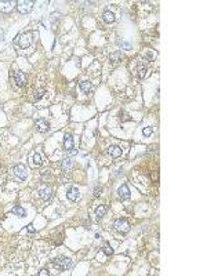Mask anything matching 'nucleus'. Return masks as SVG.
Returning a JSON list of instances; mask_svg holds the SVG:
<instances>
[{"mask_svg":"<svg viewBox=\"0 0 207 276\" xmlns=\"http://www.w3.org/2000/svg\"><path fill=\"white\" fill-rule=\"evenodd\" d=\"M14 7H17V2H14V0H0V11L2 13H11Z\"/></svg>","mask_w":207,"mask_h":276,"instance_id":"nucleus-5","label":"nucleus"},{"mask_svg":"<svg viewBox=\"0 0 207 276\" xmlns=\"http://www.w3.org/2000/svg\"><path fill=\"white\" fill-rule=\"evenodd\" d=\"M102 251L106 254V256H110V254L113 253V250L110 249V247H108V246H105V247H102Z\"/></svg>","mask_w":207,"mask_h":276,"instance_id":"nucleus-27","label":"nucleus"},{"mask_svg":"<svg viewBox=\"0 0 207 276\" xmlns=\"http://www.w3.org/2000/svg\"><path fill=\"white\" fill-rule=\"evenodd\" d=\"M64 148L66 151H72L73 149V138H72L71 134H65L64 137Z\"/></svg>","mask_w":207,"mask_h":276,"instance_id":"nucleus-14","label":"nucleus"},{"mask_svg":"<svg viewBox=\"0 0 207 276\" xmlns=\"http://www.w3.org/2000/svg\"><path fill=\"white\" fill-rule=\"evenodd\" d=\"M66 196L71 202H77L79 199H80V192H79V189L76 187H72V188H69Z\"/></svg>","mask_w":207,"mask_h":276,"instance_id":"nucleus-9","label":"nucleus"},{"mask_svg":"<svg viewBox=\"0 0 207 276\" xmlns=\"http://www.w3.org/2000/svg\"><path fill=\"white\" fill-rule=\"evenodd\" d=\"M101 193H102V188H101V187H95V188H94V196L98 198Z\"/></svg>","mask_w":207,"mask_h":276,"instance_id":"nucleus-26","label":"nucleus"},{"mask_svg":"<svg viewBox=\"0 0 207 276\" xmlns=\"http://www.w3.org/2000/svg\"><path fill=\"white\" fill-rule=\"evenodd\" d=\"M34 3L30 2V0H22V2H17V10L21 14H28L33 10Z\"/></svg>","mask_w":207,"mask_h":276,"instance_id":"nucleus-4","label":"nucleus"},{"mask_svg":"<svg viewBox=\"0 0 207 276\" xmlns=\"http://www.w3.org/2000/svg\"><path fill=\"white\" fill-rule=\"evenodd\" d=\"M39 196L41 199H44V200H48V199L53 196V188L46 187V188H43V189H40L39 191Z\"/></svg>","mask_w":207,"mask_h":276,"instance_id":"nucleus-13","label":"nucleus"},{"mask_svg":"<svg viewBox=\"0 0 207 276\" xmlns=\"http://www.w3.org/2000/svg\"><path fill=\"white\" fill-rule=\"evenodd\" d=\"M108 153H109L110 156H113V158H119V156H122L123 151H122V148H120V146H117V145H110L109 148H108Z\"/></svg>","mask_w":207,"mask_h":276,"instance_id":"nucleus-12","label":"nucleus"},{"mask_svg":"<svg viewBox=\"0 0 207 276\" xmlns=\"http://www.w3.org/2000/svg\"><path fill=\"white\" fill-rule=\"evenodd\" d=\"M32 39H33V33L32 32H26V33H22L17 37V43L19 44L22 48H28L32 44Z\"/></svg>","mask_w":207,"mask_h":276,"instance_id":"nucleus-2","label":"nucleus"},{"mask_svg":"<svg viewBox=\"0 0 207 276\" xmlns=\"http://www.w3.org/2000/svg\"><path fill=\"white\" fill-rule=\"evenodd\" d=\"M105 257H106V254H105V253H104V251H102V250H101V251H99V253H98V254H97V260H98V261H99V262H104V261H105Z\"/></svg>","mask_w":207,"mask_h":276,"instance_id":"nucleus-24","label":"nucleus"},{"mask_svg":"<svg viewBox=\"0 0 207 276\" xmlns=\"http://www.w3.org/2000/svg\"><path fill=\"white\" fill-rule=\"evenodd\" d=\"M152 133H153V127H146V128H144L142 134H144V137H149V135H152Z\"/></svg>","mask_w":207,"mask_h":276,"instance_id":"nucleus-23","label":"nucleus"},{"mask_svg":"<svg viewBox=\"0 0 207 276\" xmlns=\"http://www.w3.org/2000/svg\"><path fill=\"white\" fill-rule=\"evenodd\" d=\"M11 213H13V214H15V215H18V217H25V214H26V211L24 210L21 206H15V207H13Z\"/></svg>","mask_w":207,"mask_h":276,"instance_id":"nucleus-20","label":"nucleus"},{"mask_svg":"<svg viewBox=\"0 0 207 276\" xmlns=\"http://www.w3.org/2000/svg\"><path fill=\"white\" fill-rule=\"evenodd\" d=\"M102 17H104V21H105L106 24H112V22H115V14H113L112 11H105Z\"/></svg>","mask_w":207,"mask_h":276,"instance_id":"nucleus-17","label":"nucleus"},{"mask_svg":"<svg viewBox=\"0 0 207 276\" xmlns=\"http://www.w3.org/2000/svg\"><path fill=\"white\" fill-rule=\"evenodd\" d=\"M41 163H43V158H41L39 153H32L29 156V165L32 169H36V167L41 166Z\"/></svg>","mask_w":207,"mask_h":276,"instance_id":"nucleus-6","label":"nucleus"},{"mask_svg":"<svg viewBox=\"0 0 207 276\" xmlns=\"http://www.w3.org/2000/svg\"><path fill=\"white\" fill-rule=\"evenodd\" d=\"M144 57H146L148 61H155V58H156V54L152 53V51H146V53L144 54Z\"/></svg>","mask_w":207,"mask_h":276,"instance_id":"nucleus-22","label":"nucleus"},{"mask_svg":"<svg viewBox=\"0 0 207 276\" xmlns=\"http://www.w3.org/2000/svg\"><path fill=\"white\" fill-rule=\"evenodd\" d=\"M37 275H39V276H48V275H50V272H48L47 269H41Z\"/></svg>","mask_w":207,"mask_h":276,"instance_id":"nucleus-29","label":"nucleus"},{"mask_svg":"<svg viewBox=\"0 0 207 276\" xmlns=\"http://www.w3.org/2000/svg\"><path fill=\"white\" fill-rule=\"evenodd\" d=\"M120 119H122V122H127V120H130L129 115L124 113V112H120Z\"/></svg>","mask_w":207,"mask_h":276,"instance_id":"nucleus-28","label":"nucleus"},{"mask_svg":"<svg viewBox=\"0 0 207 276\" xmlns=\"http://www.w3.org/2000/svg\"><path fill=\"white\" fill-rule=\"evenodd\" d=\"M120 59H122V53H120V51H115V53H112L110 54V57H109V61L112 62L113 65L117 64Z\"/></svg>","mask_w":207,"mask_h":276,"instance_id":"nucleus-18","label":"nucleus"},{"mask_svg":"<svg viewBox=\"0 0 207 276\" xmlns=\"http://www.w3.org/2000/svg\"><path fill=\"white\" fill-rule=\"evenodd\" d=\"M61 167H62V171H64V173H71L72 169H73V160H72L71 158L64 159L62 160Z\"/></svg>","mask_w":207,"mask_h":276,"instance_id":"nucleus-11","label":"nucleus"},{"mask_svg":"<svg viewBox=\"0 0 207 276\" xmlns=\"http://www.w3.org/2000/svg\"><path fill=\"white\" fill-rule=\"evenodd\" d=\"M43 95H44V90H39V91L36 93V95L33 97V101H39V100H40Z\"/></svg>","mask_w":207,"mask_h":276,"instance_id":"nucleus-25","label":"nucleus"},{"mask_svg":"<svg viewBox=\"0 0 207 276\" xmlns=\"http://www.w3.org/2000/svg\"><path fill=\"white\" fill-rule=\"evenodd\" d=\"M105 213H106V207H105V206H99V207H97V210H95L97 219H101L104 215H105Z\"/></svg>","mask_w":207,"mask_h":276,"instance_id":"nucleus-21","label":"nucleus"},{"mask_svg":"<svg viewBox=\"0 0 207 276\" xmlns=\"http://www.w3.org/2000/svg\"><path fill=\"white\" fill-rule=\"evenodd\" d=\"M117 193L122 199H130V189L127 185H122V187L117 189Z\"/></svg>","mask_w":207,"mask_h":276,"instance_id":"nucleus-15","label":"nucleus"},{"mask_svg":"<svg viewBox=\"0 0 207 276\" xmlns=\"http://www.w3.org/2000/svg\"><path fill=\"white\" fill-rule=\"evenodd\" d=\"M113 228L120 233H127V232H130V224L124 218H117L116 221L113 222Z\"/></svg>","mask_w":207,"mask_h":276,"instance_id":"nucleus-3","label":"nucleus"},{"mask_svg":"<svg viewBox=\"0 0 207 276\" xmlns=\"http://www.w3.org/2000/svg\"><path fill=\"white\" fill-rule=\"evenodd\" d=\"M80 90H82V91L84 93V94H88V93L93 90V84H91L90 82H82V83H80Z\"/></svg>","mask_w":207,"mask_h":276,"instance_id":"nucleus-19","label":"nucleus"},{"mask_svg":"<svg viewBox=\"0 0 207 276\" xmlns=\"http://www.w3.org/2000/svg\"><path fill=\"white\" fill-rule=\"evenodd\" d=\"M28 230H29V232H30V233H32V232L34 233V228H33V226H32V225H29V226H28Z\"/></svg>","mask_w":207,"mask_h":276,"instance_id":"nucleus-30","label":"nucleus"},{"mask_svg":"<svg viewBox=\"0 0 207 276\" xmlns=\"http://www.w3.org/2000/svg\"><path fill=\"white\" fill-rule=\"evenodd\" d=\"M14 174H15L18 178H21V180H25V178L28 177V170L24 165H17L15 167H14Z\"/></svg>","mask_w":207,"mask_h":276,"instance_id":"nucleus-7","label":"nucleus"},{"mask_svg":"<svg viewBox=\"0 0 207 276\" xmlns=\"http://www.w3.org/2000/svg\"><path fill=\"white\" fill-rule=\"evenodd\" d=\"M34 126H36V130L39 133H47L48 128H50V126H48V123L44 119H37V120L34 122Z\"/></svg>","mask_w":207,"mask_h":276,"instance_id":"nucleus-8","label":"nucleus"},{"mask_svg":"<svg viewBox=\"0 0 207 276\" xmlns=\"http://www.w3.org/2000/svg\"><path fill=\"white\" fill-rule=\"evenodd\" d=\"M72 265H73L72 264V260H69L66 257H58L53 261V267L60 272H64L69 269V268H72Z\"/></svg>","mask_w":207,"mask_h":276,"instance_id":"nucleus-1","label":"nucleus"},{"mask_svg":"<svg viewBox=\"0 0 207 276\" xmlns=\"http://www.w3.org/2000/svg\"><path fill=\"white\" fill-rule=\"evenodd\" d=\"M137 75L140 79L145 78V75H146V66H145L142 62H138V68H137Z\"/></svg>","mask_w":207,"mask_h":276,"instance_id":"nucleus-16","label":"nucleus"},{"mask_svg":"<svg viewBox=\"0 0 207 276\" xmlns=\"http://www.w3.org/2000/svg\"><path fill=\"white\" fill-rule=\"evenodd\" d=\"M14 80H15L17 86L24 87V86L26 84V75H25L24 72L18 71V72H15V75H14Z\"/></svg>","mask_w":207,"mask_h":276,"instance_id":"nucleus-10","label":"nucleus"}]
</instances>
